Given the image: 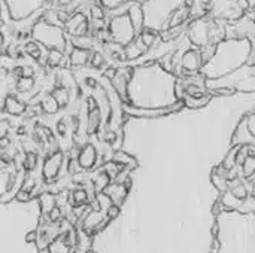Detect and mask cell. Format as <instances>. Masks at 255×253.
Masks as SVG:
<instances>
[{
  "instance_id": "cell-1",
  "label": "cell",
  "mask_w": 255,
  "mask_h": 253,
  "mask_svg": "<svg viewBox=\"0 0 255 253\" xmlns=\"http://www.w3.org/2000/svg\"><path fill=\"white\" fill-rule=\"evenodd\" d=\"M251 42L248 39H224L217 45L214 58L202 69L206 79H218L227 76L248 64Z\"/></svg>"
},
{
  "instance_id": "cell-2",
  "label": "cell",
  "mask_w": 255,
  "mask_h": 253,
  "mask_svg": "<svg viewBox=\"0 0 255 253\" xmlns=\"http://www.w3.org/2000/svg\"><path fill=\"white\" fill-rule=\"evenodd\" d=\"M193 48H203L208 45H218L226 39V24L209 16L190 19L185 31Z\"/></svg>"
},
{
  "instance_id": "cell-3",
  "label": "cell",
  "mask_w": 255,
  "mask_h": 253,
  "mask_svg": "<svg viewBox=\"0 0 255 253\" xmlns=\"http://www.w3.org/2000/svg\"><path fill=\"white\" fill-rule=\"evenodd\" d=\"M188 0H146L142 3L145 15V30L161 33L169 28L170 16Z\"/></svg>"
},
{
  "instance_id": "cell-4",
  "label": "cell",
  "mask_w": 255,
  "mask_h": 253,
  "mask_svg": "<svg viewBox=\"0 0 255 253\" xmlns=\"http://www.w3.org/2000/svg\"><path fill=\"white\" fill-rule=\"evenodd\" d=\"M31 37H33L34 42L40 43L46 49H61V51H64L67 43H69L63 28L49 25L42 18L33 25Z\"/></svg>"
},
{
  "instance_id": "cell-5",
  "label": "cell",
  "mask_w": 255,
  "mask_h": 253,
  "mask_svg": "<svg viewBox=\"0 0 255 253\" xmlns=\"http://www.w3.org/2000/svg\"><path fill=\"white\" fill-rule=\"evenodd\" d=\"M244 15L245 10L239 4V0H209L206 7V16L224 24H232Z\"/></svg>"
},
{
  "instance_id": "cell-6",
  "label": "cell",
  "mask_w": 255,
  "mask_h": 253,
  "mask_svg": "<svg viewBox=\"0 0 255 253\" xmlns=\"http://www.w3.org/2000/svg\"><path fill=\"white\" fill-rule=\"evenodd\" d=\"M108 30L111 33L112 42H115L121 46H127L137 37L127 15H121V16H115V18L109 19Z\"/></svg>"
},
{
  "instance_id": "cell-7",
  "label": "cell",
  "mask_w": 255,
  "mask_h": 253,
  "mask_svg": "<svg viewBox=\"0 0 255 253\" xmlns=\"http://www.w3.org/2000/svg\"><path fill=\"white\" fill-rule=\"evenodd\" d=\"M64 166V152L57 151L54 154L46 155L42 164V179L46 183H52L58 179L61 169Z\"/></svg>"
},
{
  "instance_id": "cell-8",
  "label": "cell",
  "mask_w": 255,
  "mask_h": 253,
  "mask_svg": "<svg viewBox=\"0 0 255 253\" xmlns=\"http://www.w3.org/2000/svg\"><path fill=\"white\" fill-rule=\"evenodd\" d=\"M76 161H78L79 167L84 171H93L94 169H97V166L102 163V158H100L97 146L94 143H91V142H88L84 146H81Z\"/></svg>"
},
{
  "instance_id": "cell-9",
  "label": "cell",
  "mask_w": 255,
  "mask_h": 253,
  "mask_svg": "<svg viewBox=\"0 0 255 253\" xmlns=\"http://www.w3.org/2000/svg\"><path fill=\"white\" fill-rule=\"evenodd\" d=\"M63 30L67 31V34H70V37L87 36V34H90V19L85 13L75 12L64 22Z\"/></svg>"
},
{
  "instance_id": "cell-10",
  "label": "cell",
  "mask_w": 255,
  "mask_h": 253,
  "mask_svg": "<svg viewBox=\"0 0 255 253\" xmlns=\"http://www.w3.org/2000/svg\"><path fill=\"white\" fill-rule=\"evenodd\" d=\"M181 69H182V76L185 75H194V73H200L203 69V60H202V54L200 49L197 48H190L188 51L184 52L182 58H181Z\"/></svg>"
},
{
  "instance_id": "cell-11",
  "label": "cell",
  "mask_w": 255,
  "mask_h": 253,
  "mask_svg": "<svg viewBox=\"0 0 255 253\" xmlns=\"http://www.w3.org/2000/svg\"><path fill=\"white\" fill-rule=\"evenodd\" d=\"M128 191H130L128 186L118 183V182H111V185L103 192L109 197V200L112 201L114 206L123 207V204L126 203V200L128 197Z\"/></svg>"
},
{
  "instance_id": "cell-12",
  "label": "cell",
  "mask_w": 255,
  "mask_h": 253,
  "mask_svg": "<svg viewBox=\"0 0 255 253\" xmlns=\"http://www.w3.org/2000/svg\"><path fill=\"white\" fill-rule=\"evenodd\" d=\"M127 16L134 28V33L136 36H139L143 30H145V15H143V9H142V4L137 3V1H131L130 7H128V12H127Z\"/></svg>"
},
{
  "instance_id": "cell-13",
  "label": "cell",
  "mask_w": 255,
  "mask_h": 253,
  "mask_svg": "<svg viewBox=\"0 0 255 253\" xmlns=\"http://www.w3.org/2000/svg\"><path fill=\"white\" fill-rule=\"evenodd\" d=\"M229 170H226L221 164L217 166L212 173H211V183L214 185V188L220 192V194H224L229 191Z\"/></svg>"
},
{
  "instance_id": "cell-14",
  "label": "cell",
  "mask_w": 255,
  "mask_h": 253,
  "mask_svg": "<svg viewBox=\"0 0 255 253\" xmlns=\"http://www.w3.org/2000/svg\"><path fill=\"white\" fill-rule=\"evenodd\" d=\"M25 109H27V104L16 95V94H9L4 100V104H3V110L7 113V115H12V116H21L25 113Z\"/></svg>"
},
{
  "instance_id": "cell-15",
  "label": "cell",
  "mask_w": 255,
  "mask_h": 253,
  "mask_svg": "<svg viewBox=\"0 0 255 253\" xmlns=\"http://www.w3.org/2000/svg\"><path fill=\"white\" fill-rule=\"evenodd\" d=\"M148 52V48L140 42L139 37H136L131 43H128L127 46H124V57L126 61H136L140 60L145 54Z\"/></svg>"
},
{
  "instance_id": "cell-16",
  "label": "cell",
  "mask_w": 255,
  "mask_h": 253,
  "mask_svg": "<svg viewBox=\"0 0 255 253\" xmlns=\"http://www.w3.org/2000/svg\"><path fill=\"white\" fill-rule=\"evenodd\" d=\"M69 58V66L70 67H76V69H82L88 64L90 61V55L91 51L87 49H79V48H72L69 54H66Z\"/></svg>"
},
{
  "instance_id": "cell-17",
  "label": "cell",
  "mask_w": 255,
  "mask_h": 253,
  "mask_svg": "<svg viewBox=\"0 0 255 253\" xmlns=\"http://www.w3.org/2000/svg\"><path fill=\"white\" fill-rule=\"evenodd\" d=\"M211 101H212V94H211V92L203 94V95H197V97L185 95L184 100H182L184 107H187V109H190V110H200V109H205Z\"/></svg>"
},
{
  "instance_id": "cell-18",
  "label": "cell",
  "mask_w": 255,
  "mask_h": 253,
  "mask_svg": "<svg viewBox=\"0 0 255 253\" xmlns=\"http://www.w3.org/2000/svg\"><path fill=\"white\" fill-rule=\"evenodd\" d=\"M37 206L40 209V216H46L55 206H57V201H55V194L46 191L43 194H40L37 197Z\"/></svg>"
},
{
  "instance_id": "cell-19",
  "label": "cell",
  "mask_w": 255,
  "mask_h": 253,
  "mask_svg": "<svg viewBox=\"0 0 255 253\" xmlns=\"http://www.w3.org/2000/svg\"><path fill=\"white\" fill-rule=\"evenodd\" d=\"M49 94L54 97V100L57 101L60 109H66L72 101V92H70V89H67L64 86H55Z\"/></svg>"
},
{
  "instance_id": "cell-20",
  "label": "cell",
  "mask_w": 255,
  "mask_h": 253,
  "mask_svg": "<svg viewBox=\"0 0 255 253\" xmlns=\"http://www.w3.org/2000/svg\"><path fill=\"white\" fill-rule=\"evenodd\" d=\"M36 88V79L34 78H18L15 82V89L19 95L24 94H33Z\"/></svg>"
},
{
  "instance_id": "cell-21",
  "label": "cell",
  "mask_w": 255,
  "mask_h": 253,
  "mask_svg": "<svg viewBox=\"0 0 255 253\" xmlns=\"http://www.w3.org/2000/svg\"><path fill=\"white\" fill-rule=\"evenodd\" d=\"M40 107H42V112L48 116H54L60 110L57 101L54 100V97L49 92H45V95L40 98Z\"/></svg>"
},
{
  "instance_id": "cell-22",
  "label": "cell",
  "mask_w": 255,
  "mask_h": 253,
  "mask_svg": "<svg viewBox=\"0 0 255 253\" xmlns=\"http://www.w3.org/2000/svg\"><path fill=\"white\" fill-rule=\"evenodd\" d=\"M220 203L223 204V207H224V210H226V212L239 210V207H241V204H242V201H241V200H238V198H236L230 191H227V192L221 194V197H220Z\"/></svg>"
},
{
  "instance_id": "cell-23",
  "label": "cell",
  "mask_w": 255,
  "mask_h": 253,
  "mask_svg": "<svg viewBox=\"0 0 255 253\" xmlns=\"http://www.w3.org/2000/svg\"><path fill=\"white\" fill-rule=\"evenodd\" d=\"M241 171H242V179H253L255 176V155H250L245 163L241 166Z\"/></svg>"
},
{
  "instance_id": "cell-24",
  "label": "cell",
  "mask_w": 255,
  "mask_h": 253,
  "mask_svg": "<svg viewBox=\"0 0 255 253\" xmlns=\"http://www.w3.org/2000/svg\"><path fill=\"white\" fill-rule=\"evenodd\" d=\"M137 37L140 39V42H142L148 49H151V48L160 40V34L155 33V31H151V30H143Z\"/></svg>"
},
{
  "instance_id": "cell-25",
  "label": "cell",
  "mask_w": 255,
  "mask_h": 253,
  "mask_svg": "<svg viewBox=\"0 0 255 253\" xmlns=\"http://www.w3.org/2000/svg\"><path fill=\"white\" fill-rule=\"evenodd\" d=\"M88 64L93 67V69H102L105 64H106V58L103 55V52H99V51H91V55H90V61Z\"/></svg>"
},
{
  "instance_id": "cell-26",
  "label": "cell",
  "mask_w": 255,
  "mask_h": 253,
  "mask_svg": "<svg viewBox=\"0 0 255 253\" xmlns=\"http://www.w3.org/2000/svg\"><path fill=\"white\" fill-rule=\"evenodd\" d=\"M88 18L90 19H105L106 18V12L105 7L102 4H91L90 6V12H88Z\"/></svg>"
},
{
  "instance_id": "cell-27",
  "label": "cell",
  "mask_w": 255,
  "mask_h": 253,
  "mask_svg": "<svg viewBox=\"0 0 255 253\" xmlns=\"http://www.w3.org/2000/svg\"><path fill=\"white\" fill-rule=\"evenodd\" d=\"M215 51H217V45H208V46H203L200 48V54H202V60H203V64L209 63L214 55H215Z\"/></svg>"
},
{
  "instance_id": "cell-28",
  "label": "cell",
  "mask_w": 255,
  "mask_h": 253,
  "mask_svg": "<svg viewBox=\"0 0 255 253\" xmlns=\"http://www.w3.org/2000/svg\"><path fill=\"white\" fill-rule=\"evenodd\" d=\"M33 200V195L30 191H25V189H19L15 195V201L21 203V204H28L30 201Z\"/></svg>"
},
{
  "instance_id": "cell-29",
  "label": "cell",
  "mask_w": 255,
  "mask_h": 253,
  "mask_svg": "<svg viewBox=\"0 0 255 253\" xmlns=\"http://www.w3.org/2000/svg\"><path fill=\"white\" fill-rule=\"evenodd\" d=\"M99 1H100V4H102L106 10H111V9H115V7H118V6L127 3L128 0H99Z\"/></svg>"
},
{
  "instance_id": "cell-30",
  "label": "cell",
  "mask_w": 255,
  "mask_h": 253,
  "mask_svg": "<svg viewBox=\"0 0 255 253\" xmlns=\"http://www.w3.org/2000/svg\"><path fill=\"white\" fill-rule=\"evenodd\" d=\"M120 213H121V207H118V206H111L109 209H108V212H106V216H108V219L112 222V221H115L118 216H120Z\"/></svg>"
},
{
  "instance_id": "cell-31",
  "label": "cell",
  "mask_w": 255,
  "mask_h": 253,
  "mask_svg": "<svg viewBox=\"0 0 255 253\" xmlns=\"http://www.w3.org/2000/svg\"><path fill=\"white\" fill-rule=\"evenodd\" d=\"M36 240H37V230H33V231H30L25 236V242L27 243H36Z\"/></svg>"
},
{
  "instance_id": "cell-32",
  "label": "cell",
  "mask_w": 255,
  "mask_h": 253,
  "mask_svg": "<svg viewBox=\"0 0 255 253\" xmlns=\"http://www.w3.org/2000/svg\"><path fill=\"white\" fill-rule=\"evenodd\" d=\"M250 195L255 198V176L251 179V182H250Z\"/></svg>"
},
{
  "instance_id": "cell-33",
  "label": "cell",
  "mask_w": 255,
  "mask_h": 253,
  "mask_svg": "<svg viewBox=\"0 0 255 253\" xmlns=\"http://www.w3.org/2000/svg\"><path fill=\"white\" fill-rule=\"evenodd\" d=\"M0 19H1V7H0Z\"/></svg>"
},
{
  "instance_id": "cell-34",
  "label": "cell",
  "mask_w": 255,
  "mask_h": 253,
  "mask_svg": "<svg viewBox=\"0 0 255 253\" xmlns=\"http://www.w3.org/2000/svg\"><path fill=\"white\" fill-rule=\"evenodd\" d=\"M90 253H91V252H90Z\"/></svg>"
}]
</instances>
